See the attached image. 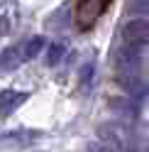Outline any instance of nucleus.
<instances>
[{"label": "nucleus", "mask_w": 149, "mask_h": 152, "mask_svg": "<svg viewBox=\"0 0 149 152\" xmlns=\"http://www.w3.org/2000/svg\"><path fill=\"white\" fill-rule=\"evenodd\" d=\"M34 137H37V132H32V130H20V132H12V135H5V137H0V145H17V147H25V145H30V142H34Z\"/></svg>", "instance_id": "nucleus-5"}, {"label": "nucleus", "mask_w": 149, "mask_h": 152, "mask_svg": "<svg viewBox=\"0 0 149 152\" xmlns=\"http://www.w3.org/2000/svg\"><path fill=\"white\" fill-rule=\"evenodd\" d=\"M25 61L22 56V49L20 47H10V49H5L0 54V71H10V69H17Z\"/></svg>", "instance_id": "nucleus-4"}, {"label": "nucleus", "mask_w": 149, "mask_h": 152, "mask_svg": "<svg viewBox=\"0 0 149 152\" xmlns=\"http://www.w3.org/2000/svg\"><path fill=\"white\" fill-rule=\"evenodd\" d=\"M132 7H135L137 12H147V15H149V0H135Z\"/></svg>", "instance_id": "nucleus-9"}, {"label": "nucleus", "mask_w": 149, "mask_h": 152, "mask_svg": "<svg viewBox=\"0 0 149 152\" xmlns=\"http://www.w3.org/2000/svg\"><path fill=\"white\" fill-rule=\"evenodd\" d=\"M122 39L129 47H142L149 44V17H137V20H129L122 27Z\"/></svg>", "instance_id": "nucleus-1"}, {"label": "nucleus", "mask_w": 149, "mask_h": 152, "mask_svg": "<svg viewBox=\"0 0 149 152\" xmlns=\"http://www.w3.org/2000/svg\"><path fill=\"white\" fill-rule=\"evenodd\" d=\"M93 74H95V66H93V64H86L81 69V83H83V86H88V83H90V76Z\"/></svg>", "instance_id": "nucleus-8"}, {"label": "nucleus", "mask_w": 149, "mask_h": 152, "mask_svg": "<svg viewBox=\"0 0 149 152\" xmlns=\"http://www.w3.org/2000/svg\"><path fill=\"white\" fill-rule=\"evenodd\" d=\"M44 49V37H32V39H27L25 47H22V56L25 59H34L37 54Z\"/></svg>", "instance_id": "nucleus-6"}, {"label": "nucleus", "mask_w": 149, "mask_h": 152, "mask_svg": "<svg viewBox=\"0 0 149 152\" xmlns=\"http://www.w3.org/2000/svg\"><path fill=\"white\" fill-rule=\"evenodd\" d=\"M25 101H27V93H22V91H3L0 93V118H7Z\"/></svg>", "instance_id": "nucleus-2"}, {"label": "nucleus", "mask_w": 149, "mask_h": 152, "mask_svg": "<svg viewBox=\"0 0 149 152\" xmlns=\"http://www.w3.org/2000/svg\"><path fill=\"white\" fill-rule=\"evenodd\" d=\"M120 83H122V88L129 93V96H135V98L144 96V93L149 91V86L142 81L139 74H120Z\"/></svg>", "instance_id": "nucleus-3"}, {"label": "nucleus", "mask_w": 149, "mask_h": 152, "mask_svg": "<svg viewBox=\"0 0 149 152\" xmlns=\"http://www.w3.org/2000/svg\"><path fill=\"white\" fill-rule=\"evenodd\" d=\"M86 152H110V150L103 145V142H90V145L86 147Z\"/></svg>", "instance_id": "nucleus-10"}, {"label": "nucleus", "mask_w": 149, "mask_h": 152, "mask_svg": "<svg viewBox=\"0 0 149 152\" xmlns=\"http://www.w3.org/2000/svg\"><path fill=\"white\" fill-rule=\"evenodd\" d=\"M61 56H64V44H61V42H54V44L49 47V52H46V64H49V66L59 64Z\"/></svg>", "instance_id": "nucleus-7"}]
</instances>
